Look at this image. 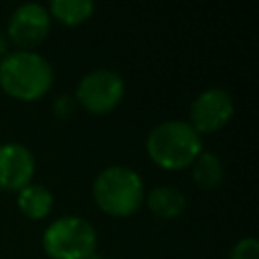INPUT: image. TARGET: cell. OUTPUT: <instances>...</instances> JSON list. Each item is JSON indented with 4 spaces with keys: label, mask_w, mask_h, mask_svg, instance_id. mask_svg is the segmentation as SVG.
<instances>
[{
    "label": "cell",
    "mask_w": 259,
    "mask_h": 259,
    "mask_svg": "<svg viewBox=\"0 0 259 259\" xmlns=\"http://www.w3.org/2000/svg\"><path fill=\"white\" fill-rule=\"evenodd\" d=\"M53 85V67L34 51H12L0 59V87L14 99H40Z\"/></svg>",
    "instance_id": "obj_1"
},
{
    "label": "cell",
    "mask_w": 259,
    "mask_h": 259,
    "mask_svg": "<svg viewBox=\"0 0 259 259\" xmlns=\"http://www.w3.org/2000/svg\"><path fill=\"white\" fill-rule=\"evenodd\" d=\"M146 150L156 166L164 170H182L202 152V140L188 121L168 119L148 134Z\"/></svg>",
    "instance_id": "obj_2"
},
{
    "label": "cell",
    "mask_w": 259,
    "mask_h": 259,
    "mask_svg": "<svg viewBox=\"0 0 259 259\" xmlns=\"http://www.w3.org/2000/svg\"><path fill=\"white\" fill-rule=\"evenodd\" d=\"M95 204L111 217H130L144 202V182L127 166H109L93 182Z\"/></svg>",
    "instance_id": "obj_3"
},
{
    "label": "cell",
    "mask_w": 259,
    "mask_h": 259,
    "mask_svg": "<svg viewBox=\"0 0 259 259\" xmlns=\"http://www.w3.org/2000/svg\"><path fill=\"white\" fill-rule=\"evenodd\" d=\"M95 247L97 233L81 217H61L42 233V249L51 259H87Z\"/></svg>",
    "instance_id": "obj_4"
},
{
    "label": "cell",
    "mask_w": 259,
    "mask_h": 259,
    "mask_svg": "<svg viewBox=\"0 0 259 259\" xmlns=\"http://www.w3.org/2000/svg\"><path fill=\"white\" fill-rule=\"evenodd\" d=\"M125 85L123 79L111 71V69H97L87 73L75 91L77 101L93 115H103L109 113L119 105L123 99Z\"/></svg>",
    "instance_id": "obj_5"
},
{
    "label": "cell",
    "mask_w": 259,
    "mask_h": 259,
    "mask_svg": "<svg viewBox=\"0 0 259 259\" xmlns=\"http://www.w3.org/2000/svg\"><path fill=\"white\" fill-rule=\"evenodd\" d=\"M235 113L233 97L223 87L204 89L190 105V125L198 134H210L227 125Z\"/></svg>",
    "instance_id": "obj_6"
},
{
    "label": "cell",
    "mask_w": 259,
    "mask_h": 259,
    "mask_svg": "<svg viewBox=\"0 0 259 259\" xmlns=\"http://www.w3.org/2000/svg\"><path fill=\"white\" fill-rule=\"evenodd\" d=\"M51 28L49 10L38 2L20 4L8 20V38L18 47V51H28L40 45Z\"/></svg>",
    "instance_id": "obj_7"
},
{
    "label": "cell",
    "mask_w": 259,
    "mask_h": 259,
    "mask_svg": "<svg viewBox=\"0 0 259 259\" xmlns=\"http://www.w3.org/2000/svg\"><path fill=\"white\" fill-rule=\"evenodd\" d=\"M32 176H34L32 152L18 142L0 144V188L20 190L26 184H30Z\"/></svg>",
    "instance_id": "obj_8"
},
{
    "label": "cell",
    "mask_w": 259,
    "mask_h": 259,
    "mask_svg": "<svg viewBox=\"0 0 259 259\" xmlns=\"http://www.w3.org/2000/svg\"><path fill=\"white\" fill-rule=\"evenodd\" d=\"M146 204L152 214H156L160 219H174L184 212L186 198L174 186H156L154 190L148 192Z\"/></svg>",
    "instance_id": "obj_9"
},
{
    "label": "cell",
    "mask_w": 259,
    "mask_h": 259,
    "mask_svg": "<svg viewBox=\"0 0 259 259\" xmlns=\"http://www.w3.org/2000/svg\"><path fill=\"white\" fill-rule=\"evenodd\" d=\"M18 208L22 210V214H26L28 219H45L51 208H53V194L47 186L42 184H26L24 188L18 190Z\"/></svg>",
    "instance_id": "obj_10"
},
{
    "label": "cell",
    "mask_w": 259,
    "mask_h": 259,
    "mask_svg": "<svg viewBox=\"0 0 259 259\" xmlns=\"http://www.w3.org/2000/svg\"><path fill=\"white\" fill-rule=\"evenodd\" d=\"M190 166H192V180L200 188H214L223 180L225 174L223 160L212 152H200Z\"/></svg>",
    "instance_id": "obj_11"
},
{
    "label": "cell",
    "mask_w": 259,
    "mask_h": 259,
    "mask_svg": "<svg viewBox=\"0 0 259 259\" xmlns=\"http://www.w3.org/2000/svg\"><path fill=\"white\" fill-rule=\"evenodd\" d=\"M93 8L95 6L91 0H53L49 4L51 14L67 26H77L85 22L93 14Z\"/></svg>",
    "instance_id": "obj_12"
},
{
    "label": "cell",
    "mask_w": 259,
    "mask_h": 259,
    "mask_svg": "<svg viewBox=\"0 0 259 259\" xmlns=\"http://www.w3.org/2000/svg\"><path fill=\"white\" fill-rule=\"evenodd\" d=\"M229 259H259V241L255 237H245L237 241L231 249Z\"/></svg>",
    "instance_id": "obj_13"
},
{
    "label": "cell",
    "mask_w": 259,
    "mask_h": 259,
    "mask_svg": "<svg viewBox=\"0 0 259 259\" xmlns=\"http://www.w3.org/2000/svg\"><path fill=\"white\" fill-rule=\"evenodd\" d=\"M6 53H8V38L0 32V59H2Z\"/></svg>",
    "instance_id": "obj_14"
},
{
    "label": "cell",
    "mask_w": 259,
    "mask_h": 259,
    "mask_svg": "<svg viewBox=\"0 0 259 259\" xmlns=\"http://www.w3.org/2000/svg\"><path fill=\"white\" fill-rule=\"evenodd\" d=\"M87 259H103V257H99V255H95V253H93V255H89Z\"/></svg>",
    "instance_id": "obj_15"
}]
</instances>
